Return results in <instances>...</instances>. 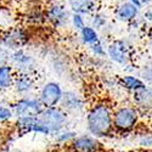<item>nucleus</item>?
<instances>
[{"mask_svg": "<svg viewBox=\"0 0 152 152\" xmlns=\"http://www.w3.org/2000/svg\"><path fill=\"white\" fill-rule=\"evenodd\" d=\"M140 112L135 106H121L113 112V128L117 133L126 134L135 129Z\"/></svg>", "mask_w": 152, "mask_h": 152, "instance_id": "2", "label": "nucleus"}, {"mask_svg": "<svg viewBox=\"0 0 152 152\" xmlns=\"http://www.w3.org/2000/svg\"><path fill=\"white\" fill-rule=\"evenodd\" d=\"M113 112L111 106L100 102L93 106L88 113V128L90 133L96 137L110 136L113 128Z\"/></svg>", "mask_w": 152, "mask_h": 152, "instance_id": "1", "label": "nucleus"}, {"mask_svg": "<svg viewBox=\"0 0 152 152\" xmlns=\"http://www.w3.org/2000/svg\"><path fill=\"white\" fill-rule=\"evenodd\" d=\"M45 106L42 104L40 100L34 99H23L18 101L16 105V111L21 117H35L40 116L44 112Z\"/></svg>", "mask_w": 152, "mask_h": 152, "instance_id": "4", "label": "nucleus"}, {"mask_svg": "<svg viewBox=\"0 0 152 152\" xmlns=\"http://www.w3.org/2000/svg\"><path fill=\"white\" fill-rule=\"evenodd\" d=\"M148 86H152V63L151 65H146L142 67L140 75H139Z\"/></svg>", "mask_w": 152, "mask_h": 152, "instance_id": "18", "label": "nucleus"}, {"mask_svg": "<svg viewBox=\"0 0 152 152\" xmlns=\"http://www.w3.org/2000/svg\"><path fill=\"white\" fill-rule=\"evenodd\" d=\"M72 23H73L74 28H77V29H79V31H82V29L85 27L84 18H83V16L79 15V14H73V16H72Z\"/></svg>", "mask_w": 152, "mask_h": 152, "instance_id": "21", "label": "nucleus"}, {"mask_svg": "<svg viewBox=\"0 0 152 152\" xmlns=\"http://www.w3.org/2000/svg\"><path fill=\"white\" fill-rule=\"evenodd\" d=\"M107 56L110 57L111 61L117 63V65L126 66L132 62L133 58L132 46L128 42L123 39L113 40L107 46Z\"/></svg>", "mask_w": 152, "mask_h": 152, "instance_id": "3", "label": "nucleus"}, {"mask_svg": "<svg viewBox=\"0 0 152 152\" xmlns=\"http://www.w3.org/2000/svg\"><path fill=\"white\" fill-rule=\"evenodd\" d=\"M61 99H62V90H61V86L57 83L50 82L45 84L40 94V101L45 107L48 108L55 107L60 102Z\"/></svg>", "mask_w": 152, "mask_h": 152, "instance_id": "5", "label": "nucleus"}, {"mask_svg": "<svg viewBox=\"0 0 152 152\" xmlns=\"http://www.w3.org/2000/svg\"><path fill=\"white\" fill-rule=\"evenodd\" d=\"M90 49H91L93 54L95 56H97V57H104L107 54V50L105 49V46H104L102 43H101V40H99L97 43H95L94 45H91Z\"/></svg>", "mask_w": 152, "mask_h": 152, "instance_id": "19", "label": "nucleus"}, {"mask_svg": "<svg viewBox=\"0 0 152 152\" xmlns=\"http://www.w3.org/2000/svg\"><path fill=\"white\" fill-rule=\"evenodd\" d=\"M48 17L53 23H55L56 26H62L63 23H66L67 17H68V12L65 10L63 6L55 5L53 7H50L48 11Z\"/></svg>", "mask_w": 152, "mask_h": 152, "instance_id": "12", "label": "nucleus"}, {"mask_svg": "<svg viewBox=\"0 0 152 152\" xmlns=\"http://www.w3.org/2000/svg\"><path fill=\"white\" fill-rule=\"evenodd\" d=\"M139 1H140V4L144 6H148V5H151L152 4V0H139Z\"/></svg>", "mask_w": 152, "mask_h": 152, "instance_id": "26", "label": "nucleus"}, {"mask_svg": "<svg viewBox=\"0 0 152 152\" xmlns=\"http://www.w3.org/2000/svg\"><path fill=\"white\" fill-rule=\"evenodd\" d=\"M148 50H150V53L152 55V31H151V33L148 35Z\"/></svg>", "mask_w": 152, "mask_h": 152, "instance_id": "25", "label": "nucleus"}, {"mask_svg": "<svg viewBox=\"0 0 152 152\" xmlns=\"http://www.w3.org/2000/svg\"><path fill=\"white\" fill-rule=\"evenodd\" d=\"M12 34H14V35L10 34L7 38H5L4 43H5L9 48H18V46H21V45L24 43L22 32L15 31V32H12Z\"/></svg>", "mask_w": 152, "mask_h": 152, "instance_id": "16", "label": "nucleus"}, {"mask_svg": "<svg viewBox=\"0 0 152 152\" xmlns=\"http://www.w3.org/2000/svg\"><path fill=\"white\" fill-rule=\"evenodd\" d=\"M14 83L12 67L9 65H0V89H6Z\"/></svg>", "mask_w": 152, "mask_h": 152, "instance_id": "13", "label": "nucleus"}, {"mask_svg": "<svg viewBox=\"0 0 152 152\" xmlns=\"http://www.w3.org/2000/svg\"><path fill=\"white\" fill-rule=\"evenodd\" d=\"M12 116V113L9 108L4 107L0 105V121H5V119H9L10 117Z\"/></svg>", "mask_w": 152, "mask_h": 152, "instance_id": "22", "label": "nucleus"}, {"mask_svg": "<svg viewBox=\"0 0 152 152\" xmlns=\"http://www.w3.org/2000/svg\"><path fill=\"white\" fill-rule=\"evenodd\" d=\"M39 119L49 130H56V129H60L62 124L65 123L66 116L61 110L53 107V108L44 110Z\"/></svg>", "mask_w": 152, "mask_h": 152, "instance_id": "6", "label": "nucleus"}, {"mask_svg": "<svg viewBox=\"0 0 152 152\" xmlns=\"http://www.w3.org/2000/svg\"><path fill=\"white\" fill-rule=\"evenodd\" d=\"M139 12H140V7L139 6H136L130 1H124L117 7L116 15L119 21L124 23H132L133 21L137 20Z\"/></svg>", "mask_w": 152, "mask_h": 152, "instance_id": "8", "label": "nucleus"}, {"mask_svg": "<svg viewBox=\"0 0 152 152\" xmlns=\"http://www.w3.org/2000/svg\"><path fill=\"white\" fill-rule=\"evenodd\" d=\"M134 106L140 112V115L152 113V86H146L133 94Z\"/></svg>", "mask_w": 152, "mask_h": 152, "instance_id": "7", "label": "nucleus"}, {"mask_svg": "<svg viewBox=\"0 0 152 152\" xmlns=\"http://www.w3.org/2000/svg\"><path fill=\"white\" fill-rule=\"evenodd\" d=\"M99 145L96 139L90 136H82L74 141V147L78 152H96Z\"/></svg>", "mask_w": 152, "mask_h": 152, "instance_id": "11", "label": "nucleus"}, {"mask_svg": "<svg viewBox=\"0 0 152 152\" xmlns=\"http://www.w3.org/2000/svg\"><path fill=\"white\" fill-rule=\"evenodd\" d=\"M139 142L142 146H152V134H144Z\"/></svg>", "mask_w": 152, "mask_h": 152, "instance_id": "23", "label": "nucleus"}, {"mask_svg": "<svg viewBox=\"0 0 152 152\" xmlns=\"http://www.w3.org/2000/svg\"><path fill=\"white\" fill-rule=\"evenodd\" d=\"M12 60H14V61L17 63V65L21 66V67H29L31 63L33 62L32 57L28 56V55H26L23 51H17V53H15L14 55H12Z\"/></svg>", "mask_w": 152, "mask_h": 152, "instance_id": "17", "label": "nucleus"}, {"mask_svg": "<svg viewBox=\"0 0 152 152\" xmlns=\"http://www.w3.org/2000/svg\"><path fill=\"white\" fill-rule=\"evenodd\" d=\"M106 22H107V20L102 14H96L93 18V26L91 27L96 28V29H101L106 24Z\"/></svg>", "mask_w": 152, "mask_h": 152, "instance_id": "20", "label": "nucleus"}, {"mask_svg": "<svg viewBox=\"0 0 152 152\" xmlns=\"http://www.w3.org/2000/svg\"><path fill=\"white\" fill-rule=\"evenodd\" d=\"M126 1H130V3H133V4H135L136 6H139V7H142V5L140 4V1H139V0H126Z\"/></svg>", "mask_w": 152, "mask_h": 152, "instance_id": "27", "label": "nucleus"}, {"mask_svg": "<svg viewBox=\"0 0 152 152\" xmlns=\"http://www.w3.org/2000/svg\"><path fill=\"white\" fill-rule=\"evenodd\" d=\"M69 5L74 14L79 15H88L95 11L96 7L95 0H69Z\"/></svg>", "mask_w": 152, "mask_h": 152, "instance_id": "10", "label": "nucleus"}, {"mask_svg": "<svg viewBox=\"0 0 152 152\" xmlns=\"http://www.w3.org/2000/svg\"><path fill=\"white\" fill-rule=\"evenodd\" d=\"M15 86H16V90L20 93H24V91H28L32 89L33 86V82L29 78L28 74H22L21 77H18L15 80Z\"/></svg>", "mask_w": 152, "mask_h": 152, "instance_id": "15", "label": "nucleus"}, {"mask_svg": "<svg viewBox=\"0 0 152 152\" xmlns=\"http://www.w3.org/2000/svg\"><path fill=\"white\" fill-rule=\"evenodd\" d=\"M144 20L146 22L152 23V6H148L144 12Z\"/></svg>", "mask_w": 152, "mask_h": 152, "instance_id": "24", "label": "nucleus"}, {"mask_svg": "<svg viewBox=\"0 0 152 152\" xmlns=\"http://www.w3.org/2000/svg\"><path fill=\"white\" fill-rule=\"evenodd\" d=\"M80 37H82V40L84 44L88 45H94L95 43H97L100 40L99 34L96 32L95 28H93L91 26H85L82 31H80Z\"/></svg>", "mask_w": 152, "mask_h": 152, "instance_id": "14", "label": "nucleus"}, {"mask_svg": "<svg viewBox=\"0 0 152 152\" xmlns=\"http://www.w3.org/2000/svg\"><path fill=\"white\" fill-rule=\"evenodd\" d=\"M119 84L122 88L130 91L132 94L141 90V89H145L146 86H148L139 75H134V74H125L123 77H121Z\"/></svg>", "mask_w": 152, "mask_h": 152, "instance_id": "9", "label": "nucleus"}]
</instances>
